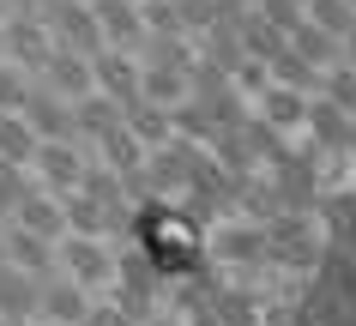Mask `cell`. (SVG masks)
Listing matches in <instances>:
<instances>
[{
  "mask_svg": "<svg viewBox=\"0 0 356 326\" xmlns=\"http://www.w3.org/2000/svg\"><path fill=\"white\" fill-rule=\"evenodd\" d=\"M31 91H37V79H31V73H19L13 60H0V115H24Z\"/></svg>",
  "mask_w": 356,
  "mask_h": 326,
  "instance_id": "obj_1",
  "label": "cell"
}]
</instances>
